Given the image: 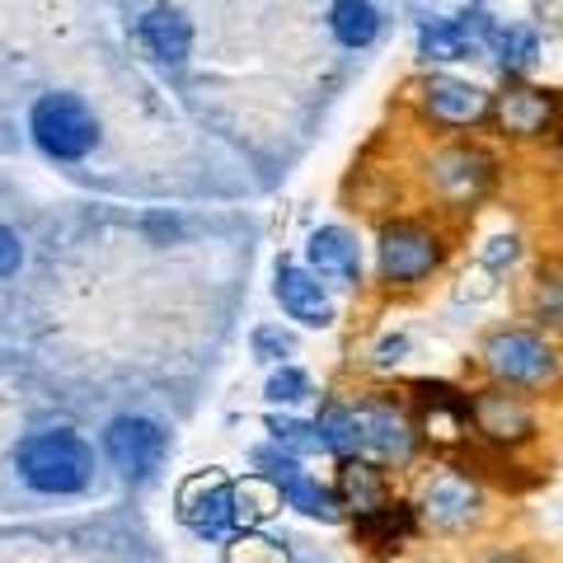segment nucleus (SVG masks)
I'll return each mask as SVG.
<instances>
[{
	"mask_svg": "<svg viewBox=\"0 0 563 563\" xmlns=\"http://www.w3.org/2000/svg\"><path fill=\"white\" fill-rule=\"evenodd\" d=\"M488 57L503 70V80H531V70L544 57V43H540V33L526 24H493Z\"/></svg>",
	"mask_w": 563,
	"mask_h": 563,
	"instance_id": "f3484780",
	"label": "nucleus"
},
{
	"mask_svg": "<svg viewBox=\"0 0 563 563\" xmlns=\"http://www.w3.org/2000/svg\"><path fill=\"white\" fill-rule=\"evenodd\" d=\"M488 33H493V20H488V14H455V20H428V24L418 29V57L428 62V66L461 62L465 52L488 47Z\"/></svg>",
	"mask_w": 563,
	"mask_h": 563,
	"instance_id": "ddd939ff",
	"label": "nucleus"
},
{
	"mask_svg": "<svg viewBox=\"0 0 563 563\" xmlns=\"http://www.w3.org/2000/svg\"><path fill=\"white\" fill-rule=\"evenodd\" d=\"M470 413H474V437H484L488 446H521L536 437V413L517 390L507 385H488V390L470 395Z\"/></svg>",
	"mask_w": 563,
	"mask_h": 563,
	"instance_id": "f8f14e48",
	"label": "nucleus"
},
{
	"mask_svg": "<svg viewBox=\"0 0 563 563\" xmlns=\"http://www.w3.org/2000/svg\"><path fill=\"white\" fill-rule=\"evenodd\" d=\"M536 314L544 329H563V263H540L536 273Z\"/></svg>",
	"mask_w": 563,
	"mask_h": 563,
	"instance_id": "a878e982",
	"label": "nucleus"
},
{
	"mask_svg": "<svg viewBox=\"0 0 563 563\" xmlns=\"http://www.w3.org/2000/svg\"><path fill=\"white\" fill-rule=\"evenodd\" d=\"M413 109L428 128L470 132V128H479V122H488L493 90H484L479 80L451 76V70H428V76L413 85Z\"/></svg>",
	"mask_w": 563,
	"mask_h": 563,
	"instance_id": "0eeeda50",
	"label": "nucleus"
},
{
	"mask_svg": "<svg viewBox=\"0 0 563 563\" xmlns=\"http://www.w3.org/2000/svg\"><path fill=\"white\" fill-rule=\"evenodd\" d=\"M179 521L192 536L217 540L235 526V484L225 470H198L179 484Z\"/></svg>",
	"mask_w": 563,
	"mask_h": 563,
	"instance_id": "1a4fd4ad",
	"label": "nucleus"
},
{
	"mask_svg": "<svg viewBox=\"0 0 563 563\" xmlns=\"http://www.w3.org/2000/svg\"><path fill=\"white\" fill-rule=\"evenodd\" d=\"M225 563H291V550L263 531H240L225 544Z\"/></svg>",
	"mask_w": 563,
	"mask_h": 563,
	"instance_id": "393cba45",
	"label": "nucleus"
},
{
	"mask_svg": "<svg viewBox=\"0 0 563 563\" xmlns=\"http://www.w3.org/2000/svg\"><path fill=\"white\" fill-rule=\"evenodd\" d=\"M493 291H498V273H488L484 263H474V268L461 277V287H455V296H461V301H488Z\"/></svg>",
	"mask_w": 563,
	"mask_h": 563,
	"instance_id": "7c9ffc66",
	"label": "nucleus"
},
{
	"mask_svg": "<svg viewBox=\"0 0 563 563\" xmlns=\"http://www.w3.org/2000/svg\"><path fill=\"white\" fill-rule=\"evenodd\" d=\"M306 263L320 282H339V287H357L362 282V244L347 225H320V231H310Z\"/></svg>",
	"mask_w": 563,
	"mask_h": 563,
	"instance_id": "4468645a",
	"label": "nucleus"
},
{
	"mask_svg": "<svg viewBox=\"0 0 563 563\" xmlns=\"http://www.w3.org/2000/svg\"><path fill=\"white\" fill-rule=\"evenodd\" d=\"M479 503L484 498L470 479H461V474H437L418 503V517L428 521L432 531H465V526L479 517Z\"/></svg>",
	"mask_w": 563,
	"mask_h": 563,
	"instance_id": "dca6fc26",
	"label": "nucleus"
},
{
	"mask_svg": "<svg viewBox=\"0 0 563 563\" xmlns=\"http://www.w3.org/2000/svg\"><path fill=\"white\" fill-rule=\"evenodd\" d=\"M413 526H418L413 507L385 503V507H376V512L357 517V536H362L366 544H376V550H399V544L413 536Z\"/></svg>",
	"mask_w": 563,
	"mask_h": 563,
	"instance_id": "412c9836",
	"label": "nucleus"
},
{
	"mask_svg": "<svg viewBox=\"0 0 563 563\" xmlns=\"http://www.w3.org/2000/svg\"><path fill=\"white\" fill-rule=\"evenodd\" d=\"M493 132L512 146H540L554 141L563 128V90L554 85H536V80H503V90L493 95Z\"/></svg>",
	"mask_w": 563,
	"mask_h": 563,
	"instance_id": "20e7f679",
	"label": "nucleus"
},
{
	"mask_svg": "<svg viewBox=\"0 0 563 563\" xmlns=\"http://www.w3.org/2000/svg\"><path fill=\"white\" fill-rule=\"evenodd\" d=\"M380 10L372 0H333L329 5V33L343 47H372L380 38Z\"/></svg>",
	"mask_w": 563,
	"mask_h": 563,
	"instance_id": "aec40b11",
	"label": "nucleus"
},
{
	"mask_svg": "<svg viewBox=\"0 0 563 563\" xmlns=\"http://www.w3.org/2000/svg\"><path fill=\"white\" fill-rule=\"evenodd\" d=\"M413 422H418V437H428V442L461 446L474 437L470 395L446 380H418L413 385Z\"/></svg>",
	"mask_w": 563,
	"mask_h": 563,
	"instance_id": "9d476101",
	"label": "nucleus"
},
{
	"mask_svg": "<svg viewBox=\"0 0 563 563\" xmlns=\"http://www.w3.org/2000/svg\"><path fill=\"white\" fill-rule=\"evenodd\" d=\"M29 132L47 161H85L99 141V118L80 95H43L29 113Z\"/></svg>",
	"mask_w": 563,
	"mask_h": 563,
	"instance_id": "423d86ee",
	"label": "nucleus"
},
{
	"mask_svg": "<svg viewBox=\"0 0 563 563\" xmlns=\"http://www.w3.org/2000/svg\"><path fill=\"white\" fill-rule=\"evenodd\" d=\"M287 503L282 498V488L268 479V474H250V479H240L235 484V526H244V531H250V526H258V521H268L277 507Z\"/></svg>",
	"mask_w": 563,
	"mask_h": 563,
	"instance_id": "4be33fe9",
	"label": "nucleus"
},
{
	"mask_svg": "<svg viewBox=\"0 0 563 563\" xmlns=\"http://www.w3.org/2000/svg\"><path fill=\"white\" fill-rule=\"evenodd\" d=\"M488 563H531V559H521V554H493Z\"/></svg>",
	"mask_w": 563,
	"mask_h": 563,
	"instance_id": "f704fd0d",
	"label": "nucleus"
},
{
	"mask_svg": "<svg viewBox=\"0 0 563 563\" xmlns=\"http://www.w3.org/2000/svg\"><path fill=\"white\" fill-rule=\"evenodd\" d=\"M357 418V455L372 465H409L418 451V422L390 395H372L362 404H352Z\"/></svg>",
	"mask_w": 563,
	"mask_h": 563,
	"instance_id": "6e6552de",
	"label": "nucleus"
},
{
	"mask_svg": "<svg viewBox=\"0 0 563 563\" xmlns=\"http://www.w3.org/2000/svg\"><path fill=\"white\" fill-rule=\"evenodd\" d=\"M517 258H521V235H517V231H507V235H488V240H484V250H479V258H474V263H484L488 273H498V277H503Z\"/></svg>",
	"mask_w": 563,
	"mask_h": 563,
	"instance_id": "c85d7f7f",
	"label": "nucleus"
},
{
	"mask_svg": "<svg viewBox=\"0 0 563 563\" xmlns=\"http://www.w3.org/2000/svg\"><path fill=\"white\" fill-rule=\"evenodd\" d=\"M20 263H24L20 235H14L10 225H0V277H14V273H20Z\"/></svg>",
	"mask_w": 563,
	"mask_h": 563,
	"instance_id": "2f4dec72",
	"label": "nucleus"
},
{
	"mask_svg": "<svg viewBox=\"0 0 563 563\" xmlns=\"http://www.w3.org/2000/svg\"><path fill=\"white\" fill-rule=\"evenodd\" d=\"M141 38H146V47L161 62L179 66V62H188V52H192V24L184 20V10L155 5V10L141 14Z\"/></svg>",
	"mask_w": 563,
	"mask_h": 563,
	"instance_id": "a211bd4d",
	"label": "nucleus"
},
{
	"mask_svg": "<svg viewBox=\"0 0 563 563\" xmlns=\"http://www.w3.org/2000/svg\"><path fill=\"white\" fill-rule=\"evenodd\" d=\"M282 498H287V507H296L301 517H314V521H339L343 517L339 493L324 488L320 479H310V474H296V479L282 484Z\"/></svg>",
	"mask_w": 563,
	"mask_h": 563,
	"instance_id": "5701e85b",
	"label": "nucleus"
},
{
	"mask_svg": "<svg viewBox=\"0 0 563 563\" xmlns=\"http://www.w3.org/2000/svg\"><path fill=\"white\" fill-rule=\"evenodd\" d=\"M446 231L428 217H395L376 231V273L385 287L413 291L446 263Z\"/></svg>",
	"mask_w": 563,
	"mask_h": 563,
	"instance_id": "f03ea898",
	"label": "nucleus"
},
{
	"mask_svg": "<svg viewBox=\"0 0 563 563\" xmlns=\"http://www.w3.org/2000/svg\"><path fill=\"white\" fill-rule=\"evenodd\" d=\"M20 474L38 493H80L95 474V451L70 428L33 432L20 446Z\"/></svg>",
	"mask_w": 563,
	"mask_h": 563,
	"instance_id": "39448f33",
	"label": "nucleus"
},
{
	"mask_svg": "<svg viewBox=\"0 0 563 563\" xmlns=\"http://www.w3.org/2000/svg\"><path fill=\"white\" fill-rule=\"evenodd\" d=\"M404 352H409V339H404V333H390V339L376 343V362L380 366H395V362H404Z\"/></svg>",
	"mask_w": 563,
	"mask_h": 563,
	"instance_id": "473e14b6",
	"label": "nucleus"
},
{
	"mask_svg": "<svg viewBox=\"0 0 563 563\" xmlns=\"http://www.w3.org/2000/svg\"><path fill=\"white\" fill-rule=\"evenodd\" d=\"M296 352V339L287 329H277V324H258L254 329V357L258 362H287Z\"/></svg>",
	"mask_w": 563,
	"mask_h": 563,
	"instance_id": "c756f323",
	"label": "nucleus"
},
{
	"mask_svg": "<svg viewBox=\"0 0 563 563\" xmlns=\"http://www.w3.org/2000/svg\"><path fill=\"white\" fill-rule=\"evenodd\" d=\"M263 395L273 404H301V399H310V376L301 366H277L268 376V385H263Z\"/></svg>",
	"mask_w": 563,
	"mask_h": 563,
	"instance_id": "cd10ccee",
	"label": "nucleus"
},
{
	"mask_svg": "<svg viewBox=\"0 0 563 563\" xmlns=\"http://www.w3.org/2000/svg\"><path fill=\"white\" fill-rule=\"evenodd\" d=\"M103 455H109V465L122 474V479H151L165 461L161 422L136 418V413L113 418L109 428H103Z\"/></svg>",
	"mask_w": 563,
	"mask_h": 563,
	"instance_id": "9b49d317",
	"label": "nucleus"
},
{
	"mask_svg": "<svg viewBox=\"0 0 563 563\" xmlns=\"http://www.w3.org/2000/svg\"><path fill=\"white\" fill-rule=\"evenodd\" d=\"M550 146H554V161H559V169H563V128L554 132V141H550Z\"/></svg>",
	"mask_w": 563,
	"mask_h": 563,
	"instance_id": "72a5a7b5",
	"label": "nucleus"
},
{
	"mask_svg": "<svg viewBox=\"0 0 563 563\" xmlns=\"http://www.w3.org/2000/svg\"><path fill=\"white\" fill-rule=\"evenodd\" d=\"M479 357L493 385H507V390H550L563 372V357L550 343V333L526 329V324L493 329L479 347Z\"/></svg>",
	"mask_w": 563,
	"mask_h": 563,
	"instance_id": "7ed1b4c3",
	"label": "nucleus"
},
{
	"mask_svg": "<svg viewBox=\"0 0 563 563\" xmlns=\"http://www.w3.org/2000/svg\"><path fill=\"white\" fill-rule=\"evenodd\" d=\"M314 428L324 437V451L343 455V461L357 455V418H352V404H324L320 418H314Z\"/></svg>",
	"mask_w": 563,
	"mask_h": 563,
	"instance_id": "b1692460",
	"label": "nucleus"
},
{
	"mask_svg": "<svg viewBox=\"0 0 563 563\" xmlns=\"http://www.w3.org/2000/svg\"><path fill=\"white\" fill-rule=\"evenodd\" d=\"M333 493H339V503L352 507L357 517H366V512H376V507L390 503V498H385L380 465L362 461V455H352V461L339 465V488H333Z\"/></svg>",
	"mask_w": 563,
	"mask_h": 563,
	"instance_id": "6ab92c4d",
	"label": "nucleus"
},
{
	"mask_svg": "<svg viewBox=\"0 0 563 563\" xmlns=\"http://www.w3.org/2000/svg\"><path fill=\"white\" fill-rule=\"evenodd\" d=\"M273 291H277L282 310H287L291 320H301L306 329H329L333 314H339V310H333V296H329L324 282L314 277L310 268H296V263H282Z\"/></svg>",
	"mask_w": 563,
	"mask_h": 563,
	"instance_id": "2eb2a0df",
	"label": "nucleus"
},
{
	"mask_svg": "<svg viewBox=\"0 0 563 563\" xmlns=\"http://www.w3.org/2000/svg\"><path fill=\"white\" fill-rule=\"evenodd\" d=\"M498 179H503V161L484 141H442L422 161V188L442 211H474L493 198Z\"/></svg>",
	"mask_w": 563,
	"mask_h": 563,
	"instance_id": "f257e3e1",
	"label": "nucleus"
},
{
	"mask_svg": "<svg viewBox=\"0 0 563 563\" xmlns=\"http://www.w3.org/2000/svg\"><path fill=\"white\" fill-rule=\"evenodd\" d=\"M268 432H273V446H282L287 455H314V451H324V437L314 422H301V418H268Z\"/></svg>",
	"mask_w": 563,
	"mask_h": 563,
	"instance_id": "bb28decb",
	"label": "nucleus"
}]
</instances>
